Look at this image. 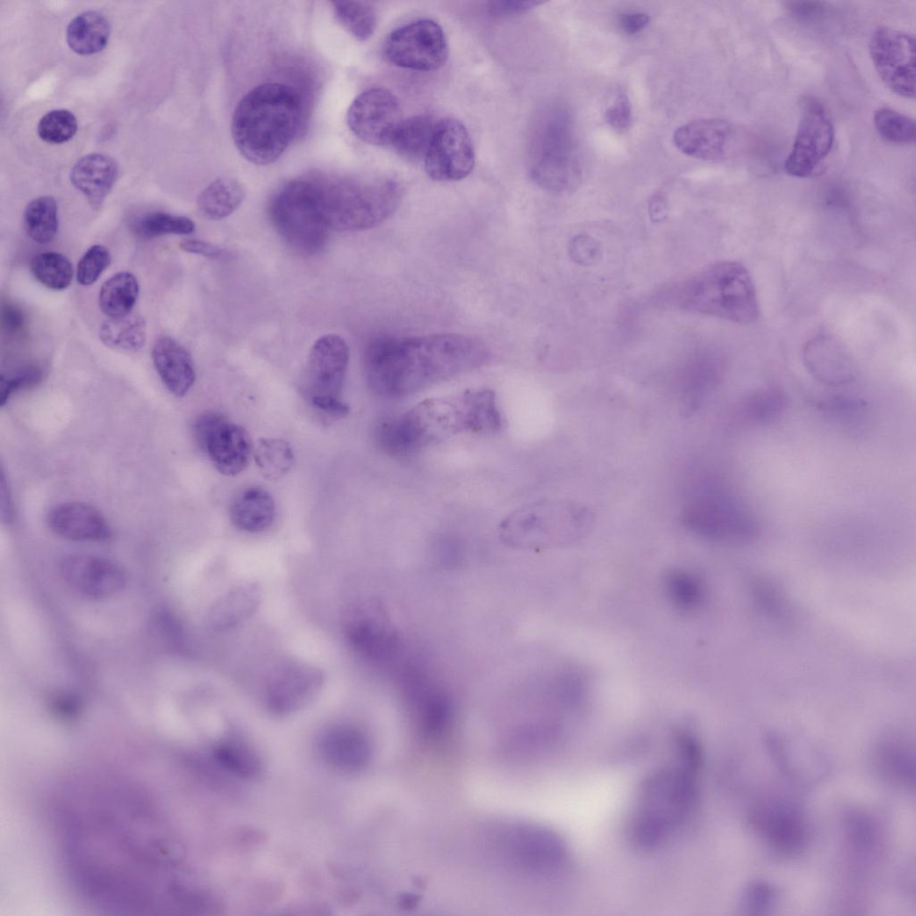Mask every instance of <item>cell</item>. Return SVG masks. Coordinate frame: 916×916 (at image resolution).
I'll use <instances>...</instances> for the list:
<instances>
[{
  "instance_id": "5",
  "label": "cell",
  "mask_w": 916,
  "mask_h": 916,
  "mask_svg": "<svg viewBox=\"0 0 916 916\" xmlns=\"http://www.w3.org/2000/svg\"><path fill=\"white\" fill-rule=\"evenodd\" d=\"M695 771L686 764L664 767L644 780L630 825L636 846L657 848L687 819L696 801Z\"/></svg>"
},
{
  "instance_id": "13",
  "label": "cell",
  "mask_w": 916,
  "mask_h": 916,
  "mask_svg": "<svg viewBox=\"0 0 916 916\" xmlns=\"http://www.w3.org/2000/svg\"><path fill=\"white\" fill-rule=\"evenodd\" d=\"M835 127L824 102L815 96L801 100L798 127L784 169L791 176L806 178L830 153Z\"/></svg>"
},
{
  "instance_id": "42",
  "label": "cell",
  "mask_w": 916,
  "mask_h": 916,
  "mask_svg": "<svg viewBox=\"0 0 916 916\" xmlns=\"http://www.w3.org/2000/svg\"><path fill=\"white\" fill-rule=\"evenodd\" d=\"M219 761L230 771L244 778H254L261 771L258 756L250 748L237 742H224L216 747Z\"/></svg>"
},
{
  "instance_id": "8",
  "label": "cell",
  "mask_w": 916,
  "mask_h": 916,
  "mask_svg": "<svg viewBox=\"0 0 916 916\" xmlns=\"http://www.w3.org/2000/svg\"><path fill=\"white\" fill-rule=\"evenodd\" d=\"M269 216L277 233L294 251L310 256L325 247L330 229L322 215L312 175L282 186L271 199Z\"/></svg>"
},
{
  "instance_id": "34",
  "label": "cell",
  "mask_w": 916,
  "mask_h": 916,
  "mask_svg": "<svg viewBox=\"0 0 916 916\" xmlns=\"http://www.w3.org/2000/svg\"><path fill=\"white\" fill-rule=\"evenodd\" d=\"M139 293L136 276L130 272H118L102 284L98 293L99 309L108 318L130 314Z\"/></svg>"
},
{
  "instance_id": "32",
  "label": "cell",
  "mask_w": 916,
  "mask_h": 916,
  "mask_svg": "<svg viewBox=\"0 0 916 916\" xmlns=\"http://www.w3.org/2000/svg\"><path fill=\"white\" fill-rule=\"evenodd\" d=\"M243 198V188L237 180L221 177L201 191L197 199V207L203 216L220 220L233 214L241 206Z\"/></svg>"
},
{
  "instance_id": "29",
  "label": "cell",
  "mask_w": 916,
  "mask_h": 916,
  "mask_svg": "<svg viewBox=\"0 0 916 916\" xmlns=\"http://www.w3.org/2000/svg\"><path fill=\"white\" fill-rule=\"evenodd\" d=\"M111 26L100 13L87 11L74 17L66 30L69 47L79 55H88L103 50L109 39Z\"/></svg>"
},
{
  "instance_id": "20",
  "label": "cell",
  "mask_w": 916,
  "mask_h": 916,
  "mask_svg": "<svg viewBox=\"0 0 916 916\" xmlns=\"http://www.w3.org/2000/svg\"><path fill=\"white\" fill-rule=\"evenodd\" d=\"M323 674L316 667L290 661L274 671L267 686V704L275 713L295 711L318 692Z\"/></svg>"
},
{
  "instance_id": "38",
  "label": "cell",
  "mask_w": 916,
  "mask_h": 916,
  "mask_svg": "<svg viewBox=\"0 0 916 916\" xmlns=\"http://www.w3.org/2000/svg\"><path fill=\"white\" fill-rule=\"evenodd\" d=\"M30 271L37 281L54 291L66 289L73 276L69 259L55 251H44L34 256L30 261Z\"/></svg>"
},
{
  "instance_id": "39",
  "label": "cell",
  "mask_w": 916,
  "mask_h": 916,
  "mask_svg": "<svg viewBox=\"0 0 916 916\" xmlns=\"http://www.w3.org/2000/svg\"><path fill=\"white\" fill-rule=\"evenodd\" d=\"M336 21L350 34L360 41L369 38L377 26V14L367 2H332Z\"/></svg>"
},
{
  "instance_id": "10",
  "label": "cell",
  "mask_w": 916,
  "mask_h": 916,
  "mask_svg": "<svg viewBox=\"0 0 916 916\" xmlns=\"http://www.w3.org/2000/svg\"><path fill=\"white\" fill-rule=\"evenodd\" d=\"M589 513L566 503L541 502L515 510L501 524L508 541L525 543L544 538H574L587 530Z\"/></svg>"
},
{
  "instance_id": "28",
  "label": "cell",
  "mask_w": 916,
  "mask_h": 916,
  "mask_svg": "<svg viewBox=\"0 0 916 916\" xmlns=\"http://www.w3.org/2000/svg\"><path fill=\"white\" fill-rule=\"evenodd\" d=\"M260 591L254 583L239 585L224 595L209 613L210 625L217 631L232 629L248 619L257 609Z\"/></svg>"
},
{
  "instance_id": "55",
  "label": "cell",
  "mask_w": 916,
  "mask_h": 916,
  "mask_svg": "<svg viewBox=\"0 0 916 916\" xmlns=\"http://www.w3.org/2000/svg\"><path fill=\"white\" fill-rule=\"evenodd\" d=\"M649 17L644 13H629L623 14L620 19L622 30L628 34H634L642 30L649 23Z\"/></svg>"
},
{
  "instance_id": "41",
  "label": "cell",
  "mask_w": 916,
  "mask_h": 916,
  "mask_svg": "<svg viewBox=\"0 0 916 916\" xmlns=\"http://www.w3.org/2000/svg\"><path fill=\"white\" fill-rule=\"evenodd\" d=\"M874 126L886 141L896 145H908L915 141L914 120L895 109L880 107L873 116Z\"/></svg>"
},
{
  "instance_id": "49",
  "label": "cell",
  "mask_w": 916,
  "mask_h": 916,
  "mask_svg": "<svg viewBox=\"0 0 916 916\" xmlns=\"http://www.w3.org/2000/svg\"><path fill=\"white\" fill-rule=\"evenodd\" d=\"M1 310L3 331L9 336L20 335L26 326V316L23 310L12 302L3 303Z\"/></svg>"
},
{
  "instance_id": "9",
  "label": "cell",
  "mask_w": 916,
  "mask_h": 916,
  "mask_svg": "<svg viewBox=\"0 0 916 916\" xmlns=\"http://www.w3.org/2000/svg\"><path fill=\"white\" fill-rule=\"evenodd\" d=\"M349 361L345 340L335 334L319 337L311 346L300 380V391L309 405L327 420L350 413L341 394Z\"/></svg>"
},
{
  "instance_id": "45",
  "label": "cell",
  "mask_w": 916,
  "mask_h": 916,
  "mask_svg": "<svg viewBox=\"0 0 916 916\" xmlns=\"http://www.w3.org/2000/svg\"><path fill=\"white\" fill-rule=\"evenodd\" d=\"M111 254L105 246L94 244L81 256L77 265V282L84 286L93 284L111 264Z\"/></svg>"
},
{
  "instance_id": "4",
  "label": "cell",
  "mask_w": 916,
  "mask_h": 916,
  "mask_svg": "<svg viewBox=\"0 0 916 916\" xmlns=\"http://www.w3.org/2000/svg\"><path fill=\"white\" fill-rule=\"evenodd\" d=\"M322 215L336 231L356 232L389 218L402 199V187L385 175H312Z\"/></svg>"
},
{
  "instance_id": "23",
  "label": "cell",
  "mask_w": 916,
  "mask_h": 916,
  "mask_svg": "<svg viewBox=\"0 0 916 916\" xmlns=\"http://www.w3.org/2000/svg\"><path fill=\"white\" fill-rule=\"evenodd\" d=\"M151 358L166 389L177 397L184 396L194 384L196 374L191 354L169 336L156 340Z\"/></svg>"
},
{
  "instance_id": "2",
  "label": "cell",
  "mask_w": 916,
  "mask_h": 916,
  "mask_svg": "<svg viewBox=\"0 0 916 916\" xmlns=\"http://www.w3.org/2000/svg\"><path fill=\"white\" fill-rule=\"evenodd\" d=\"M502 426L495 394L469 389L448 397L424 400L409 411L377 424V447L392 456H406L429 444L460 433L493 434Z\"/></svg>"
},
{
  "instance_id": "51",
  "label": "cell",
  "mask_w": 916,
  "mask_h": 916,
  "mask_svg": "<svg viewBox=\"0 0 916 916\" xmlns=\"http://www.w3.org/2000/svg\"><path fill=\"white\" fill-rule=\"evenodd\" d=\"M785 8L791 15L802 21L818 20L826 11L824 3L818 1L787 2Z\"/></svg>"
},
{
  "instance_id": "3",
  "label": "cell",
  "mask_w": 916,
  "mask_h": 916,
  "mask_svg": "<svg viewBox=\"0 0 916 916\" xmlns=\"http://www.w3.org/2000/svg\"><path fill=\"white\" fill-rule=\"evenodd\" d=\"M301 119L302 102L294 89L277 82L261 84L238 103L232 118V137L248 161L269 165L294 140Z\"/></svg>"
},
{
  "instance_id": "30",
  "label": "cell",
  "mask_w": 916,
  "mask_h": 916,
  "mask_svg": "<svg viewBox=\"0 0 916 916\" xmlns=\"http://www.w3.org/2000/svg\"><path fill=\"white\" fill-rule=\"evenodd\" d=\"M805 362L815 378L827 385H844L854 377L852 361L836 346L810 344L805 353Z\"/></svg>"
},
{
  "instance_id": "16",
  "label": "cell",
  "mask_w": 916,
  "mask_h": 916,
  "mask_svg": "<svg viewBox=\"0 0 916 916\" xmlns=\"http://www.w3.org/2000/svg\"><path fill=\"white\" fill-rule=\"evenodd\" d=\"M351 647L364 659L385 669L404 649L398 634L373 604L351 606L344 619Z\"/></svg>"
},
{
  "instance_id": "27",
  "label": "cell",
  "mask_w": 916,
  "mask_h": 916,
  "mask_svg": "<svg viewBox=\"0 0 916 916\" xmlns=\"http://www.w3.org/2000/svg\"><path fill=\"white\" fill-rule=\"evenodd\" d=\"M754 821L772 844L785 852L799 850L804 843L803 821L788 807H764L757 812Z\"/></svg>"
},
{
  "instance_id": "35",
  "label": "cell",
  "mask_w": 916,
  "mask_h": 916,
  "mask_svg": "<svg viewBox=\"0 0 916 916\" xmlns=\"http://www.w3.org/2000/svg\"><path fill=\"white\" fill-rule=\"evenodd\" d=\"M663 587L669 603L679 612H695L703 604L704 584L693 571L683 568L669 570L664 576Z\"/></svg>"
},
{
  "instance_id": "31",
  "label": "cell",
  "mask_w": 916,
  "mask_h": 916,
  "mask_svg": "<svg viewBox=\"0 0 916 916\" xmlns=\"http://www.w3.org/2000/svg\"><path fill=\"white\" fill-rule=\"evenodd\" d=\"M437 121L427 114L403 119L390 146L407 161H424Z\"/></svg>"
},
{
  "instance_id": "54",
  "label": "cell",
  "mask_w": 916,
  "mask_h": 916,
  "mask_svg": "<svg viewBox=\"0 0 916 916\" xmlns=\"http://www.w3.org/2000/svg\"><path fill=\"white\" fill-rule=\"evenodd\" d=\"M773 891L765 885H755L746 894V903L750 909L761 910L767 908L773 899Z\"/></svg>"
},
{
  "instance_id": "33",
  "label": "cell",
  "mask_w": 916,
  "mask_h": 916,
  "mask_svg": "<svg viewBox=\"0 0 916 916\" xmlns=\"http://www.w3.org/2000/svg\"><path fill=\"white\" fill-rule=\"evenodd\" d=\"M98 335L100 341L109 348L134 352L146 344L147 326L143 317L131 312L104 321Z\"/></svg>"
},
{
  "instance_id": "17",
  "label": "cell",
  "mask_w": 916,
  "mask_h": 916,
  "mask_svg": "<svg viewBox=\"0 0 916 916\" xmlns=\"http://www.w3.org/2000/svg\"><path fill=\"white\" fill-rule=\"evenodd\" d=\"M427 174L438 182H455L472 171L475 156L471 139L462 122L438 120L424 158Z\"/></svg>"
},
{
  "instance_id": "21",
  "label": "cell",
  "mask_w": 916,
  "mask_h": 916,
  "mask_svg": "<svg viewBox=\"0 0 916 916\" xmlns=\"http://www.w3.org/2000/svg\"><path fill=\"white\" fill-rule=\"evenodd\" d=\"M49 529L57 536L73 541H103L111 537L104 515L83 502H66L54 506L47 515Z\"/></svg>"
},
{
  "instance_id": "46",
  "label": "cell",
  "mask_w": 916,
  "mask_h": 916,
  "mask_svg": "<svg viewBox=\"0 0 916 916\" xmlns=\"http://www.w3.org/2000/svg\"><path fill=\"white\" fill-rule=\"evenodd\" d=\"M43 377L42 369L36 365H26L7 375L1 376L0 403L3 406L11 396L22 389L37 386Z\"/></svg>"
},
{
  "instance_id": "47",
  "label": "cell",
  "mask_w": 916,
  "mask_h": 916,
  "mask_svg": "<svg viewBox=\"0 0 916 916\" xmlns=\"http://www.w3.org/2000/svg\"><path fill=\"white\" fill-rule=\"evenodd\" d=\"M569 254L576 263L590 266L599 260L601 248L594 238L586 233H580L570 241Z\"/></svg>"
},
{
  "instance_id": "18",
  "label": "cell",
  "mask_w": 916,
  "mask_h": 916,
  "mask_svg": "<svg viewBox=\"0 0 916 916\" xmlns=\"http://www.w3.org/2000/svg\"><path fill=\"white\" fill-rule=\"evenodd\" d=\"M402 121L397 98L382 88L360 93L347 112V123L352 132L363 142L374 146L390 145Z\"/></svg>"
},
{
  "instance_id": "52",
  "label": "cell",
  "mask_w": 916,
  "mask_h": 916,
  "mask_svg": "<svg viewBox=\"0 0 916 916\" xmlns=\"http://www.w3.org/2000/svg\"><path fill=\"white\" fill-rule=\"evenodd\" d=\"M884 759L886 761V766L887 770L891 772L893 776L897 775L900 778H903L905 776L908 778L909 776V757L906 751H903L901 748H887Z\"/></svg>"
},
{
  "instance_id": "15",
  "label": "cell",
  "mask_w": 916,
  "mask_h": 916,
  "mask_svg": "<svg viewBox=\"0 0 916 916\" xmlns=\"http://www.w3.org/2000/svg\"><path fill=\"white\" fill-rule=\"evenodd\" d=\"M914 35L891 27L878 28L872 34L869 52L873 66L884 85L893 93L915 98Z\"/></svg>"
},
{
  "instance_id": "19",
  "label": "cell",
  "mask_w": 916,
  "mask_h": 916,
  "mask_svg": "<svg viewBox=\"0 0 916 916\" xmlns=\"http://www.w3.org/2000/svg\"><path fill=\"white\" fill-rule=\"evenodd\" d=\"M64 581L76 591L90 598H107L120 592L126 585L123 569L109 559L74 554L60 564Z\"/></svg>"
},
{
  "instance_id": "44",
  "label": "cell",
  "mask_w": 916,
  "mask_h": 916,
  "mask_svg": "<svg viewBox=\"0 0 916 916\" xmlns=\"http://www.w3.org/2000/svg\"><path fill=\"white\" fill-rule=\"evenodd\" d=\"M77 128V119L72 112L55 109L47 113L39 120L37 131L42 140L51 144H61L70 140L76 133Z\"/></svg>"
},
{
  "instance_id": "40",
  "label": "cell",
  "mask_w": 916,
  "mask_h": 916,
  "mask_svg": "<svg viewBox=\"0 0 916 916\" xmlns=\"http://www.w3.org/2000/svg\"><path fill=\"white\" fill-rule=\"evenodd\" d=\"M194 229L195 225L189 217L165 212H150L131 223L132 232L146 240L168 234H190Z\"/></svg>"
},
{
  "instance_id": "26",
  "label": "cell",
  "mask_w": 916,
  "mask_h": 916,
  "mask_svg": "<svg viewBox=\"0 0 916 916\" xmlns=\"http://www.w3.org/2000/svg\"><path fill=\"white\" fill-rule=\"evenodd\" d=\"M229 517L239 530L250 533L264 531L272 525L276 517L274 498L261 487L245 488L233 498Z\"/></svg>"
},
{
  "instance_id": "53",
  "label": "cell",
  "mask_w": 916,
  "mask_h": 916,
  "mask_svg": "<svg viewBox=\"0 0 916 916\" xmlns=\"http://www.w3.org/2000/svg\"><path fill=\"white\" fill-rule=\"evenodd\" d=\"M180 248L189 253L201 255L209 259H218L224 250L212 243L201 240L186 239L180 242Z\"/></svg>"
},
{
  "instance_id": "14",
  "label": "cell",
  "mask_w": 916,
  "mask_h": 916,
  "mask_svg": "<svg viewBox=\"0 0 916 916\" xmlns=\"http://www.w3.org/2000/svg\"><path fill=\"white\" fill-rule=\"evenodd\" d=\"M383 51L387 61L395 66L431 72L445 64L448 45L438 23L421 19L393 30L386 38Z\"/></svg>"
},
{
  "instance_id": "48",
  "label": "cell",
  "mask_w": 916,
  "mask_h": 916,
  "mask_svg": "<svg viewBox=\"0 0 916 916\" xmlns=\"http://www.w3.org/2000/svg\"><path fill=\"white\" fill-rule=\"evenodd\" d=\"M605 117L614 129H627L632 123V105L627 95L620 93L607 107Z\"/></svg>"
},
{
  "instance_id": "7",
  "label": "cell",
  "mask_w": 916,
  "mask_h": 916,
  "mask_svg": "<svg viewBox=\"0 0 916 916\" xmlns=\"http://www.w3.org/2000/svg\"><path fill=\"white\" fill-rule=\"evenodd\" d=\"M529 167L533 182L554 193L574 191L581 181L571 115L551 106L536 118L529 143Z\"/></svg>"
},
{
  "instance_id": "36",
  "label": "cell",
  "mask_w": 916,
  "mask_h": 916,
  "mask_svg": "<svg viewBox=\"0 0 916 916\" xmlns=\"http://www.w3.org/2000/svg\"><path fill=\"white\" fill-rule=\"evenodd\" d=\"M23 225L34 242L39 244L52 242L58 231L55 199L52 196H40L32 199L24 210Z\"/></svg>"
},
{
  "instance_id": "50",
  "label": "cell",
  "mask_w": 916,
  "mask_h": 916,
  "mask_svg": "<svg viewBox=\"0 0 916 916\" xmlns=\"http://www.w3.org/2000/svg\"><path fill=\"white\" fill-rule=\"evenodd\" d=\"M542 3L539 1H491L488 4V9L493 15L507 17L526 13Z\"/></svg>"
},
{
  "instance_id": "25",
  "label": "cell",
  "mask_w": 916,
  "mask_h": 916,
  "mask_svg": "<svg viewBox=\"0 0 916 916\" xmlns=\"http://www.w3.org/2000/svg\"><path fill=\"white\" fill-rule=\"evenodd\" d=\"M118 176L115 161L103 154H89L79 159L71 170L72 185L87 199L90 207L99 209Z\"/></svg>"
},
{
  "instance_id": "12",
  "label": "cell",
  "mask_w": 916,
  "mask_h": 916,
  "mask_svg": "<svg viewBox=\"0 0 916 916\" xmlns=\"http://www.w3.org/2000/svg\"><path fill=\"white\" fill-rule=\"evenodd\" d=\"M192 429L198 445L218 472L233 477L246 469L254 450L243 427L220 412L205 411L196 418Z\"/></svg>"
},
{
  "instance_id": "24",
  "label": "cell",
  "mask_w": 916,
  "mask_h": 916,
  "mask_svg": "<svg viewBox=\"0 0 916 916\" xmlns=\"http://www.w3.org/2000/svg\"><path fill=\"white\" fill-rule=\"evenodd\" d=\"M320 750L326 760L340 769L353 771L364 767L371 753L368 737L350 725H335L320 738Z\"/></svg>"
},
{
  "instance_id": "37",
  "label": "cell",
  "mask_w": 916,
  "mask_h": 916,
  "mask_svg": "<svg viewBox=\"0 0 916 916\" xmlns=\"http://www.w3.org/2000/svg\"><path fill=\"white\" fill-rule=\"evenodd\" d=\"M253 457L260 474L275 480L287 474L294 463L291 445L282 438H261L254 448Z\"/></svg>"
},
{
  "instance_id": "11",
  "label": "cell",
  "mask_w": 916,
  "mask_h": 916,
  "mask_svg": "<svg viewBox=\"0 0 916 916\" xmlns=\"http://www.w3.org/2000/svg\"><path fill=\"white\" fill-rule=\"evenodd\" d=\"M683 521L697 535L717 541L747 539L757 530L752 516L736 499L720 489L691 500L683 510Z\"/></svg>"
},
{
  "instance_id": "6",
  "label": "cell",
  "mask_w": 916,
  "mask_h": 916,
  "mask_svg": "<svg viewBox=\"0 0 916 916\" xmlns=\"http://www.w3.org/2000/svg\"><path fill=\"white\" fill-rule=\"evenodd\" d=\"M683 309L738 324L759 317L752 277L737 261L715 263L691 279L681 293Z\"/></svg>"
},
{
  "instance_id": "1",
  "label": "cell",
  "mask_w": 916,
  "mask_h": 916,
  "mask_svg": "<svg viewBox=\"0 0 916 916\" xmlns=\"http://www.w3.org/2000/svg\"><path fill=\"white\" fill-rule=\"evenodd\" d=\"M488 357L483 342L462 334L378 337L366 347L363 367L372 392L399 398L480 367Z\"/></svg>"
},
{
  "instance_id": "43",
  "label": "cell",
  "mask_w": 916,
  "mask_h": 916,
  "mask_svg": "<svg viewBox=\"0 0 916 916\" xmlns=\"http://www.w3.org/2000/svg\"><path fill=\"white\" fill-rule=\"evenodd\" d=\"M785 406V396L777 390H761L749 396L741 408L744 420L752 423L767 422L781 414Z\"/></svg>"
},
{
  "instance_id": "22",
  "label": "cell",
  "mask_w": 916,
  "mask_h": 916,
  "mask_svg": "<svg viewBox=\"0 0 916 916\" xmlns=\"http://www.w3.org/2000/svg\"><path fill=\"white\" fill-rule=\"evenodd\" d=\"M732 137L730 124L719 119H699L678 127L675 147L683 154L703 160H716L727 151Z\"/></svg>"
}]
</instances>
